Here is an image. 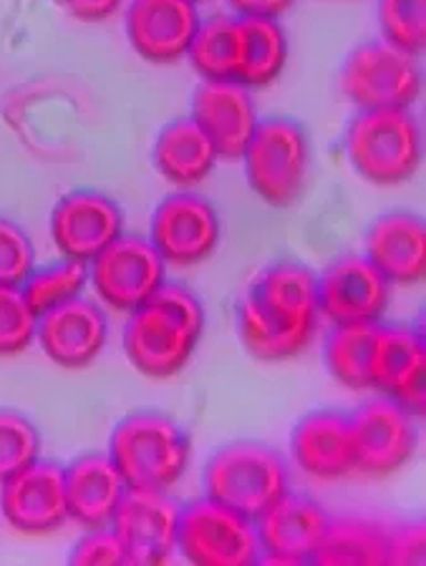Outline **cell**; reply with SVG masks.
Segmentation results:
<instances>
[{
  "instance_id": "cell-1",
  "label": "cell",
  "mask_w": 426,
  "mask_h": 566,
  "mask_svg": "<svg viewBox=\"0 0 426 566\" xmlns=\"http://www.w3.org/2000/svg\"><path fill=\"white\" fill-rule=\"evenodd\" d=\"M108 455L129 489L167 491L185 476L193 443L169 416L139 410L114 428Z\"/></svg>"
},
{
  "instance_id": "cell-2",
  "label": "cell",
  "mask_w": 426,
  "mask_h": 566,
  "mask_svg": "<svg viewBox=\"0 0 426 566\" xmlns=\"http://www.w3.org/2000/svg\"><path fill=\"white\" fill-rule=\"evenodd\" d=\"M288 463L276 449L258 441L222 446L205 465V491L217 504L256 518L290 486Z\"/></svg>"
},
{
  "instance_id": "cell-3",
  "label": "cell",
  "mask_w": 426,
  "mask_h": 566,
  "mask_svg": "<svg viewBox=\"0 0 426 566\" xmlns=\"http://www.w3.org/2000/svg\"><path fill=\"white\" fill-rule=\"evenodd\" d=\"M346 154L371 185H402L419 169V124L406 108H361L349 126Z\"/></svg>"
},
{
  "instance_id": "cell-4",
  "label": "cell",
  "mask_w": 426,
  "mask_h": 566,
  "mask_svg": "<svg viewBox=\"0 0 426 566\" xmlns=\"http://www.w3.org/2000/svg\"><path fill=\"white\" fill-rule=\"evenodd\" d=\"M242 159L250 187L262 202L288 207L303 191L311 167V144L303 126L293 118H266L258 122Z\"/></svg>"
},
{
  "instance_id": "cell-5",
  "label": "cell",
  "mask_w": 426,
  "mask_h": 566,
  "mask_svg": "<svg viewBox=\"0 0 426 566\" xmlns=\"http://www.w3.org/2000/svg\"><path fill=\"white\" fill-rule=\"evenodd\" d=\"M177 549L197 566H252L262 556L256 522L210 496L179 509Z\"/></svg>"
},
{
  "instance_id": "cell-6",
  "label": "cell",
  "mask_w": 426,
  "mask_h": 566,
  "mask_svg": "<svg viewBox=\"0 0 426 566\" xmlns=\"http://www.w3.org/2000/svg\"><path fill=\"white\" fill-rule=\"evenodd\" d=\"M339 84L359 108H409L422 91V71L414 53L388 41H371L353 49Z\"/></svg>"
},
{
  "instance_id": "cell-7",
  "label": "cell",
  "mask_w": 426,
  "mask_h": 566,
  "mask_svg": "<svg viewBox=\"0 0 426 566\" xmlns=\"http://www.w3.org/2000/svg\"><path fill=\"white\" fill-rule=\"evenodd\" d=\"M89 264V280L96 295L124 313L147 303L165 282L167 268L157 248L139 234H120Z\"/></svg>"
},
{
  "instance_id": "cell-8",
  "label": "cell",
  "mask_w": 426,
  "mask_h": 566,
  "mask_svg": "<svg viewBox=\"0 0 426 566\" xmlns=\"http://www.w3.org/2000/svg\"><path fill=\"white\" fill-rule=\"evenodd\" d=\"M349 418L356 471L366 476H388L414 455V413L394 398L368 400Z\"/></svg>"
},
{
  "instance_id": "cell-9",
  "label": "cell",
  "mask_w": 426,
  "mask_h": 566,
  "mask_svg": "<svg viewBox=\"0 0 426 566\" xmlns=\"http://www.w3.org/2000/svg\"><path fill=\"white\" fill-rule=\"evenodd\" d=\"M108 526L120 536L126 564L159 566L177 549L179 506L167 491L126 489Z\"/></svg>"
},
{
  "instance_id": "cell-10",
  "label": "cell",
  "mask_w": 426,
  "mask_h": 566,
  "mask_svg": "<svg viewBox=\"0 0 426 566\" xmlns=\"http://www.w3.org/2000/svg\"><path fill=\"white\" fill-rule=\"evenodd\" d=\"M0 511L15 532L41 536L69 522L63 465L33 461L15 476L0 483Z\"/></svg>"
},
{
  "instance_id": "cell-11",
  "label": "cell",
  "mask_w": 426,
  "mask_h": 566,
  "mask_svg": "<svg viewBox=\"0 0 426 566\" xmlns=\"http://www.w3.org/2000/svg\"><path fill=\"white\" fill-rule=\"evenodd\" d=\"M220 240V219L215 207L197 195H172L162 199L152 214L149 242L162 260L177 268H189L210 258Z\"/></svg>"
},
{
  "instance_id": "cell-12",
  "label": "cell",
  "mask_w": 426,
  "mask_h": 566,
  "mask_svg": "<svg viewBox=\"0 0 426 566\" xmlns=\"http://www.w3.org/2000/svg\"><path fill=\"white\" fill-rule=\"evenodd\" d=\"M124 230L120 205L102 191L81 189L61 197L51 212V237L69 260L92 262Z\"/></svg>"
},
{
  "instance_id": "cell-13",
  "label": "cell",
  "mask_w": 426,
  "mask_h": 566,
  "mask_svg": "<svg viewBox=\"0 0 426 566\" xmlns=\"http://www.w3.org/2000/svg\"><path fill=\"white\" fill-rule=\"evenodd\" d=\"M392 295V282L361 254L335 260L319 277V310L335 325L378 323Z\"/></svg>"
},
{
  "instance_id": "cell-14",
  "label": "cell",
  "mask_w": 426,
  "mask_h": 566,
  "mask_svg": "<svg viewBox=\"0 0 426 566\" xmlns=\"http://www.w3.org/2000/svg\"><path fill=\"white\" fill-rule=\"evenodd\" d=\"M199 333L189 331L165 310L144 303L132 310L124 331V348L142 376L162 380L172 378L187 365L197 348Z\"/></svg>"
},
{
  "instance_id": "cell-15",
  "label": "cell",
  "mask_w": 426,
  "mask_h": 566,
  "mask_svg": "<svg viewBox=\"0 0 426 566\" xmlns=\"http://www.w3.org/2000/svg\"><path fill=\"white\" fill-rule=\"evenodd\" d=\"M426 345L412 325H378L371 360V388H378L414 416L424 413Z\"/></svg>"
},
{
  "instance_id": "cell-16",
  "label": "cell",
  "mask_w": 426,
  "mask_h": 566,
  "mask_svg": "<svg viewBox=\"0 0 426 566\" xmlns=\"http://www.w3.org/2000/svg\"><path fill=\"white\" fill-rule=\"evenodd\" d=\"M329 526V514L290 489L256 518L260 552L270 564H305L313 559Z\"/></svg>"
},
{
  "instance_id": "cell-17",
  "label": "cell",
  "mask_w": 426,
  "mask_h": 566,
  "mask_svg": "<svg viewBox=\"0 0 426 566\" xmlns=\"http://www.w3.org/2000/svg\"><path fill=\"white\" fill-rule=\"evenodd\" d=\"M108 319L92 300L74 297L39 315L35 340L61 368H86L104 350Z\"/></svg>"
},
{
  "instance_id": "cell-18",
  "label": "cell",
  "mask_w": 426,
  "mask_h": 566,
  "mask_svg": "<svg viewBox=\"0 0 426 566\" xmlns=\"http://www.w3.org/2000/svg\"><path fill=\"white\" fill-rule=\"evenodd\" d=\"M193 118L210 136L217 157L242 159L245 146L258 126L250 86L235 78H205L195 91Z\"/></svg>"
},
{
  "instance_id": "cell-19",
  "label": "cell",
  "mask_w": 426,
  "mask_h": 566,
  "mask_svg": "<svg viewBox=\"0 0 426 566\" xmlns=\"http://www.w3.org/2000/svg\"><path fill=\"white\" fill-rule=\"evenodd\" d=\"M199 23L193 0H132L126 35L142 59L175 63L187 56Z\"/></svg>"
},
{
  "instance_id": "cell-20",
  "label": "cell",
  "mask_w": 426,
  "mask_h": 566,
  "mask_svg": "<svg viewBox=\"0 0 426 566\" xmlns=\"http://www.w3.org/2000/svg\"><path fill=\"white\" fill-rule=\"evenodd\" d=\"M298 469L321 481H339L356 471L351 418L341 410H313L290 438Z\"/></svg>"
},
{
  "instance_id": "cell-21",
  "label": "cell",
  "mask_w": 426,
  "mask_h": 566,
  "mask_svg": "<svg viewBox=\"0 0 426 566\" xmlns=\"http://www.w3.org/2000/svg\"><path fill=\"white\" fill-rule=\"evenodd\" d=\"M69 518L84 528L108 526L126 494V481L108 453H84L63 469Z\"/></svg>"
},
{
  "instance_id": "cell-22",
  "label": "cell",
  "mask_w": 426,
  "mask_h": 566,
  "mask_svg": "<svg viewBox=\"0 0 426 566\" xmlns=\"http://www.w3.org/2000/svg\"><path fill=\"white\" fill-rule=\"evenodd\" d=\"M366 258L392 285H412L426 275V227L412 212H388L371 224Z\"/></svg>"
},
{
  "instance_id": "cell-23",
  "label": "cell",
  "mask_w": 426,
  "mask_h": 566,
  "mask_svg": "<svg viewBox=\"0 0 426 566\" xmlns=\"http://www.w3.org/2000/svg\"><path fill=\"white\" fill-rule=\"evenodd\" d=\"M250 292L270 315L285 319L290 325L315 331L321 315L319 277L305 264L295 260L278 262L258 280L256 287H250Z\"/></svg>"
},
{
  "instance_id": "cell-24",
  "label": "cell",
  "mask_w": 426,
  "mask_h": 566,
  "mask_svg": "<svg viewBox=\"0 0 426 566\" xmlns=\"http://www.w3.org/2000/svg\"><path fill=\"white\" fill-rule=\"evenodd\" d=\"M217 149L193 116L167 124L154 144V164L172 185L193 187L210 177L217 164Z\"/></svg>"
},
{
  "instance_id": "cell-25",
  "label": "cell",
  "mask_w": 426,
  "mask_h": 566,
  "mask_svg": "<svg viewBox=\"0 0 426 566\" xmlns=\"http://www.w3.org/2000/svg\"><path fill=\"white\" fill-rule=\"evenodd\" d=\"M238 23V66L235 81L256 88L268 86L280 76L288 59V39L278 18L240 15Z\"/></svg>"
},
{
  "instance_id": "cell-26",
  "label": "cell",
  "mask_w": 426,
  "mask_h": 566,
  "mask_svg": "<svg viewBox=\"0 0 426 566\" xmlns=\"http://www.w3.org/2000/svg\"><path fill=\"white\" fill-rule=\"evenodd\" d=\"M319 566H381L388 564V528L361 516L329 518L319 549Z\"/></svg>"
},
{
  "instance_id": "cell-27",
  "label": "cell",
  "mask_w": 426,
  "mask_h": 566,
  "mask_svg": "<svg viewBox=\"0 0 426 566\" xmlns=\"http://www.w3.org/2000/svg\"><path fill=\"white\" fill-rule=\"evenodd\" d=\"M238 323L245 348H248L258 360L280 363L290 360L301 353L315 331L301 325H290L285 319H278L262 307L256 297L245 295L238 307Z\"/></svg>"
},
{
  "instance_id": "cell-28",
  "label": "cell",
  "mask_w": 426,
  "mask_h": 566,
  "mask_svg": "<svg viewBox=\"0 0 426 566\" xmlns=\"http://www.w3.org/2000/svg\"><path fill=\"white\" fill-rule=\"evenodd\" d=\"M378 323L335 325L325 343V365L331 376L351 390L371 388V360H374Z\"/></svg>"
},
{
  "instance_id": "cell-29",
  "label": "cell",
  "mask_w": 426,
  "mask_h": 566,
  "mask_svg": "<svg viewBox=\"0 0 426 566\" xmlns=\"http://www.w3.org/2000/svg\"><path fill=\"white\" fill-rule=\"evenodd\" d=\"M202 78H235L238 66V23L230 15H217L199 23L187 51Z\"/></svg>"
},
{
  "instance_id": "cell-30",
  "label": "cell",
  "mask_w": 426,
  "mask_h": 566,
  "mask_svg": "<svg viewBox=\"0 0 426 566\" xmlns=\"http://www.w3.org/2000/svg\"><path fill=\"white\" fill-rule=\"evenodd\" d=\"M89 282V264L81 260H61L49 268L35 270L21 285L23 297L35 315H43L46 310L56 307L61 303L79 297Z\"/></svg>"
},
{
  "instance_id": "cell-31",
  "label": "cell",
  "mask_w": 426,
  "mask_h": 566,
  "mask_svg": "<svg viewBox=\"0 0 426 566\" xmlns=\"http://www.w3.org/2000/svg\"><path fill=\"white\" fill-rule=\"evenodd\" d=\"M41 436L23 413L0 408V483L39 461Z\"/></svg>"
},
{
  "instance_id": "cell-32",
  "label": "cell",
  "mask_w": 426,
  "mask_h": 566,
  "mask_svg": "<svg viewBox=\"0 0 426 566\" xmlns=\"http://www.w3.org/2000/svg\"><path fill=\"white\" fill-rule=\"evenodd\" d=\"M378 23L388 43L416 56L426 43V0H378Z\"/></svg>"
},
{
  "instance_id": "cell-33",
  "label": "cell",
  "mask_w": 426,
  "mask_h": 566,
  "mask_svg": "<svg viewBox=\"0 0 426 566\" xmlns=\"http://www.w3.org/2000/svg\"><path fill=\"white\" fill-rule=\"evenodd\" d=\"M39 315L33 313L21 287L0 285V355L23 353L35 340Z\"/></svg>"
},
{
  "instance_id": "cell-34",
  "label": "cell",
  "mask_w": 426,
  "mask_h": 566,
  "mask_svg": "<svg viewBox=\"0 0 426 566\" xmlns=\"http://www.w3.org/2000/svg\"><path fill=\"white\" fill-rule=\"evenodd\" d=\"M35 268L31 237L11 219L0 217V285L21 287Z\"/></svg>"
},
{
  "instance_id": "cell-35",
  "label": "cell",
  "mask_w": 426,
  "mask_h": 566,
  "mask_svg": "<svg viewBox=\"0 0 426 566\" xmlns=\"http://www.w3.org/2000/svg\"><path fill=\"white\" fill-rule=\"evenodd\" d=\"M74 566H122L126 564V552L120 536L112 526L89 528L86 536L79 538L74 552L69 556Z\"/></svg>"
},
{
  "instance_id": "cell-36",
  "label": "cell",
  "mask_w": 426,
  "mask_h": 566,
  "mask_svg": "<svg viewBox=\"0 0 426 566\" xmlns=\"http://www.w3.org/2000/svg\"><path fill=\"white\" fill-rule=\"evenodd\" d=\"M147 303L157 305L159 310H165L167 315L179 319V323L187 325L189 331L202 335L205 310H202V303H199L193 290H187L183 285H169V282H162V287L154 292Z\"/></svg>"
},
{
  "instance_id": "cell-37",
  "label": "cell",
  "mask_w": 426,
  "mask_h": 566,
  "mask_svg": "<svg viewBox=\"0 0 426 566\" xmlns=\"http://www.w3.org/2000/svg\"><path fill=\"white\" fill-rule=\"evenodd\" d=\"M424 546L426 534L424 524H406L388 532V564L406 566V564H422L424 562Z\"/></svg>"
},
{
  "instance_id": "cell-38",
  "label": "cell",
  "mask_w": 426,
  "mask_h": 566,
  "mask_svg": "<svg viewBox=\"0 0 426 566\" xmlns=\"http://www.w3.org/2000/svg\"><path fill=\"white\" fill-rule=\"evenodd\" d=\"M56 3L66 11L71 18L84 23H98L106 21L116 13L122 0H56Z\"/></svg>"
},
{
  "instance_id": "cell-39",
  "label": "cell",
  "mask_w": 426,
  "mask_h": 566,
  "mask_svg": "<svg viewBox=\"0 0 426 566\" xmlns=\"http://www.w3.org/2000/svg\"><path fill=\"white\" fill-rule=\"evenodd\" d=\"M240 15H266L280 18L293 8L295 0H228Z\"/></svg>"
},
{
  "instance_id": "cell-40",
  "label": "cell",
  "mask_w": 426,
  "mask_h": 566,
  "mask_svg": "<svg viewBox=\"0 0 426 566\" xmlns=\"http://www.w3.org/2000/svg\"><path fill=\"white\" fill-rule=\"evenodd\" d=\"M193 3H202V0H193Z\"/></svg>"
}]
</instances>
